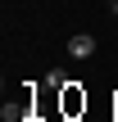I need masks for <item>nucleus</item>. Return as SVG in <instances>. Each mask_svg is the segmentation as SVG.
<instances>
[{
    "instance_id": "nucleus-4",
    "label": "nucleus",
    "mask_w": 118,
    "mask_h": 122,
    "mask_svg": "<svg viewBox=\"0 0 118 122\" xmlns=\"http://www.w3.org/2000/svg\"><path fill=\"white\" fill-rule=\"evenodd\" d=\"M109 9H114V14H118V0H109Z\"/></svg>"
},
{
    "instance_id": "nucleus-3",
    "label": "nucleus",
    "mask_w": 118,
    "mask_h": 122,
    "mask_svg": "<svg viewBox=\"0 0 118 122\" xmlns=\"http://www.w3.org/2000/svg\"><path fill=\"white\" fill-rule=\"evenodd\" d=\"M45 86H55V91H64V86H68V77H64L59 68H50V72H45Z\"/></svg>"
},
{
    "instance_id": "nucleus-1",
    "label": "nucleus",
    "mask_w": 118,
    "mask_h": 122,
    "mask_svg": "<svg viewBox=\"0 0 118 122\" xmlns=\"http://www.w3.org/2000/svg\"><path fill=\"white\" fill-rule=\"evenodd\" d=\"M68 54H73V59H91V54H96V36H91V32L68 36Z\"/></svg>"
},
{
    "instance_id": "nucleus-2",
    "label": "nucleus",
    "mask_w": 118,
    "mask_h": 122,
    "mask_svg": "<svg viewBox=\"0 0 118 122\" xmlns=\"http://www.w3.org/2000/svg\"><path fill=\"white\" fill-rule=\"evenodd\" d=\"M82 109H86V95L77 91V81H68V86H64V113L73 118V113H82Z\"/></svg>"
}]
</instances>
